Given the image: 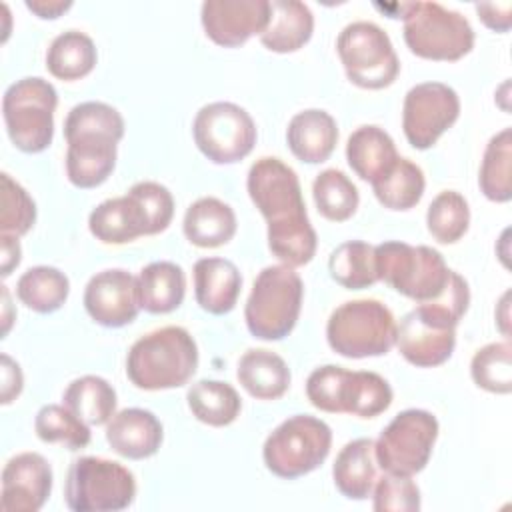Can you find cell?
Wrapping results in <instances>:
<instances>
[{"instance_id": "cell-21", "label": "cell", "mask_w": 512, "mask_h": 512, "mask_svg": "<svg viewBox=\"0 0 512 512\" xmlns=\"http://www.w3.org/2000/svg\"><path fill=\"white\" fill-rule=\"evenodd\" d=\"M290 152L306 162L318 164L330 158L338 142L336 120L320 108H308L292 116L286 130Z\"/></svg>"}, {"instance_id": "cell-26", "label": "cell", "mask_w": 512, "mask_h": 512, "mask_svg": "<svg viewBox=\"0 0 512 512\" xmlns=\"http://www.w3.org/2000/svg\"><path fill=\"white\" fill-rule=\"evenodd\" d=\"M236 378L258 400H276L290 386V368L282 356L266 348H252L238 360Z\"/></svg>"}, {"instance_id": "cell-46", "label": "cell", "mask_w": 512, "mask_h": 512, "mask_svg": "<svg viewBox=\"0 0 512 512\" xmlns=\"http://www.w3.org/2000/svg\"><path fill=\"white\" fill-rule=\"evenodd\" d=\"M2 276H10L12 270L20 264V242L18 236H10V234H2Z\"/></svg>"}, {"instance_id": "cell-6", "label": "cell", "mask_w": 512, "mask_h": 512, "mask_svg": "<svg viewBox=\"0 0 512 512\" xmlns=\"http://www.w3.org/2000/svg\"><path fill=\"white\" fill-rule=\"evenodd\" d=\"M374 256L378 280L418 304L438 298L452 274L442 254L430 246L388 240L374 246Z\"/></svg>"}, {"instance_id": "cell-22", "label": "cell", "mask_w": 512, "mask_h": 512, "mask_svg": "<svg viewBox=\"0 0 512 512\" xmlns=\"http://www.w3.org/2000/svg\"><path fill=\"white\" fill-rule=\"evenodd\" d=\"M242 276L226 258H200L194 264V296L202 310L228 314L238 300Z\"/></svg>"}, {"instance_id": "cell-4", "label": "cell", "mask_w": 512, "mask_h": 512, "mask_svg": "<svg viewBox=\"0 0 512 512\" xmlns=\"http://www.w3.org/2000/svg\"><path fill=\"white\" fill-rule=\"evenodd\" d=\"M304 284L292 266H266L254 280L244 318L252 336L260 340L286 338L300 316Z\"/></svg>"}, {"instance_id": "cell-20", "label": "cell", "mask_w": 512, "mask_h": 512, "mask_svg": "<svg viewBox=\"0 0 512 512\" xmlns=\"http://www.w3.org/2000/svg\"><path fill=\"white\" fill-rule=\"evenodd\" d=\"M164 432L160 420L144 408H124L116 412L106 426L110 448L130 460L150 458L158 452Z\"/></svg>"}, {"instance_id": "cell-38", "label": "cell", "mask_w": 512, "mask_h": 512, "mask_svg": "<svg viewBox=\"0 0 512 512\" xmlns=\"http://www.w3.org/2000/svg\"><path fill=\"white\" fill-rule=\"evenodd\" d=\"M470 224L466 198L456 190H442L428 206L426 226L434 240L442 244L458 242Z\"/></svg>"}, {"instance_id": "cell-40", "label": "cell", "mask_w": 512, "mask_h": 512, "mask_svg": "<svg viewBox=\"0 0 512 512\" xmlns=\"http://www.w3.org/2000/svg\"><path fill=\"white\" fill-rule=\"evenodd\" d=\"M470 374L478 388L508 394L512 390V346L510 342H492L482 346L470 362Z\"/></svg>"}, {"instance_id": "cell-5", "label": "cell", "mask_w": 512, "mask_h": 512, "mask_svg": "<svg viewBox=\"0 0 512 512\" xmlns=\"http://www.w3.org/2000/svg\"><path fill=\"white\" fill-rule=\"evenodd\" d=\"M404 42L412 54L426 60H460L474 48V30L466 16L438 2L400 4Z\"/></svg>"}, {"instance_id": "cell-34", "label": "cell", "mask_w": 512, "mask_h": 512, "mask_svg": "<svg viewBox=\"0 0 512 512\" xmlns=\"http://www.w3.org/2000/svg\"><path fill=\"white\" fill-rule=\"evenodd\" d=\"M70 282L64 272L54 266L28 268L16 282V296L34 312H56L68 298Z\"/></svg>"}, {"instance_id": "cell-23", "label": "cell", "mask_w": 512, "mask_h": 512, "mask_svg": "<svg viewBox=\"0 0 512 512\" xmlns=\"http://www.w3.org/2000/svg\"><path fill=\"white\" fill-rule=\"evenodd\" d=\"M314 30L312 10L298 0H272L270 20L260 34V42L278 54L296 52L302 48Z\"/></svg>"}, {"instance_id": "cell-1", "label": "cell", "mask_w": 512, "mask_h": 512, "mask_svg": "<svg viewBox=\"0 0 512 512\" xmlns=\"http://www.w3.org/2000/svg\"><path fill=\"white\" fill-rule=\"evenodd\" d=\"M124 136L122 114L104 102H80L64 120L66 176L78 188L100 186L116 166V146Z\"/></svg>"}, {"instance_id": "cell-42", "label": "cell", "mask_w": 512, "mask_h": 512, "mask_svg": "<svg viewBox=\"0 0 512 512\" xmlns=\"http://www.w3.org/2000/svg\"><path fill=\"white\" fill-rule=\"evenodd\" d=\"M376 512H416L420 510V488L412 476L384 472L376 478L374 488Z\"/></svg>"}, {"instance_id": "cell-24", "label": "cell", "mask_w": 512, "mask_h": 512, "mask_svg": "<svg viewBox=\"0 0 512 512\" xmlns=\"http://www.w3.org/2000/svg\"><path fill=\"white\" fill-rule=\"evenodd\" d=\"M88 228L104 244H126L146 236V218L138 202L124 194L100 202L88 216Z\"/></svg>"}, {"instance_id": "cell-43", "label": "cell", "mask_w": 512, "mask_h": 512, "mask_svg": "<svg viewBox=\"0 0 512 512\" xmlns=\"http://www.w3.org/2000/svg\"><path fill=\"white\" fill-rule=\"evenodd\" d=\"M128 194L138 202L146 218V236L164 232L174 216V198L166 186L160 182L144 180L136 182Z\"/></svg>"}, {"instance_id": "cell-17", "label": "cell", "mask_w": 512, "mask_h": 512, "mask_svg": "<svg viewBox=\"0 0 512 512\" xmlns=\"http://www.w3.org/2000/svg\"><path fill=\"white\" fill-rule=\"evenodd\" d=\"M84 308L100 326L120 328L130 324L140 310L136 276L122 268L94 274L84 288Z\"/></svg>"}, {"instance_id": "cell-37", "label": "cell", "mask_w": 512, "mask_h": 512, "mask_svg": "<svg viewBox=\"0 0 512 512\" xmlns=\"http://www.w3.org/2000/svg\"><path fill=\"white\" fill-rule=\"evenodd\" d=\"M312 196L316 202L318 212L332 222H344L348 220L360 202L358 188L354 182L336 168L322 170L314 184H312Z\"/></svg>"}, {"instance_id": "cell-19", "label": "cell", "mask_w": 512, "mask_h": 512, "mask_svg": "<svg viewBox=\"0 0 512 512\" xmlns=\"http://www.w3.org/2000/svg\"><path fill=\"white\" fill-rule=\"evenodd\" d=\"M52 492V468L38 452L12 456L2 470L0 506L6 512H38Z\"/></svg>"}, {"instance_id": "cell-8", "label": "cell", "mask_w": 512, "mask_h": 512, "mask_svg": "<svg viewBox=\"0 0 512 512\" xmlns=\"http://www.w3.org/2000/svg\"><path fill=\"white\" fill-rule=\"evenodd\" d=\"M326 338L330 348L346 358L382 356L396 342V320L378 300H350L330 314Z\"/></svg>"}, {"instance_id": "cell-15", "label": "cell", "mask_w": 512, "mask_h": 512, "mask_svg": "<svg viewBox=\"0 0 512 512\" xmlns=\"http://www.w3.org/2000/svg\"><path fill=\"white\" fill-rule=\"evenodd\" d=\"M456 320L434 302H420L396 326V346L406 362L418 368L444 364L456 346Z\"/></svg>"}, {"instance_id": "cell-16", "label": "cell", "mask_w": 512, "mask_h": 512, "mask_svg": "<svg viewBox=\"0 0 512 512\" xmlns=\"http://www.w3.org/2000/svg\"><path fill=\"white\" fill-rule=\"evenodd\" d=\"M460 98L442 82H422L404 96L402 130L416 150H426L458 120Z\"/></svg>"}, {"instance_id": "cell-9", "label": "cell", "mask_w": 512, "mask_h": 512, "mask_svg": "<svg viewBox=\"0 0 512 512\" xmlns=\"http://www.w3.org/2000/svg\"><path fill=\"white\" fill-rule=\"evenodd\" d=\"M330 426L310 414H294L278 424L266 438L262 458L278 478H300L316 470L330 454Z\"/></svg>"}, {"instance_id": "cell-2", "label": "cell", "mask_w": 512, "mask_h": 512, "mask_svg": "<svg viewBox=\"0 0 512 512\" xmlns=\"http://www.w3.org/2000/svg\"><path fill=\"white\" fill-rule=\"evenodd\" d=\"M196 368L198 346L182 326H164L140 336L126 356V376L142 390L184 386Z\"/></svg>"}, {"instance_id": "cell-33", "label": "cell", "mask_w": 512, "mask_h": 512, "mask_svg": "<svg viewBox=\"0 0 512 512\" xmlns=\"http://www.w3.org/2000/svg\"><path fill=\"white\" fill-rule=\"evenodd\" d=\"M424 172L418 164L408 158L398 156L392 168L372 182L374 196L384 208L390 210H410L424 194Z\"/></svg>"}, {"instance_id": "cell-36", "label": "cell", "mask_w": 512, "mask_h": 512, "mask_svg": "<svg viewBox=\"0 0 512 512\" xmlns=\"http://www.w3.org/2000/svg\"><path fill=\"white\" fill-rule=\"evenodd\" d=\"M512 130L502 128L490 138L480 164L478 184L482 194L492 202H508L512 198Z\"/></svg>"}, {"instance_id": "cell-14", "label": "cell", "mask_w": 512, "mask_h": 512, "mask_svg": "<svg viewBox=\"0 0 512 512\" xmlns=\"http://www.w3.org/2000/svg\"><path fill=\"white\" fill-rule=\"evenodd\" d=\"M192 134L198 150L214 164H234L256 144L252 116L234 102H210L196 112Z\"/></svg>"}, {"instance_id": "cell-47", "label": "cell", "mask_w": 512, "mask_h": 512, "mask_svg": "<svg viewBox=\"0 0 512 512\" xmlns=\"http://www.w3.org/2000/svg\"><path fill=\"white\" fill-rule=\"evenodd\" d=\"M72 6L70 0H26V8L38 18H58Z\"/></svg>"}, {"instance_id": "cell-11", "label": "cell", "mask_w": 512, "mask_h": 512, "mask_svg": "<svg viewBox=\"0 0 512 512\" xmlns=\"http://www.w3.org/2000/svg\"><path fill=\"white\" fill-rule=\"evenodd\" d=\"M246 188L254 206L268 222V234L310 224L300 180L296 172L280 158H258L248 170Z\"/></svg>"}, {"instance_id": "cell-30", "label": "cell", "mask_w": 512, "mask_h": 512, "mask_svg": "<svg viewBox=\"0 0 512 512\" xmlns=\"http://www.w3.org/2000/svg\"><path fill=\"white\" fill-rule=\"evenodd\" d=\"M192 416L208 426L232 424L242 408V400L234 386L220 380H198L186 392Z\"/></svg>"}, {"instance_id": "cell-12", "label": "cell", "mask_w": 512, "mask_h": 512, "mask_svg": "<svg viewBox=\"0 0 512 512\" xmlns=\"http://www.w3.org/2000/svg\"><path fill=\"white\" fill-rule=\"evenodd\" d=\"M336 50L348 80L360 88H386L400 72L388 34L374 22L358 20L344 26L338 34Z\"/></svg>"}, {"instance_id": "cell-13", "label": "cell", "mask_w": 512, "mask_h": 512, "mask_svg": "<svg viewBox=\"0 0 512 512\" xmlns=\"http://www.w3.org/2000/svg\"><path fill=\"white\" fill-rule=\"evenodd\" d=\"M436 438L438 420L432 412L420 408L402 410L374 442L376 464L384 472L414 476L426 468Z\"/></svg>"}, {"instance_id": "cell-7", "label": "cell", "mask_w": 512, "mask_h": 512, "mask_svg": "<svg viewBox=\"0 0 512 512\" xmlns=\"http://www.w3.org/2000/svg\"><path fill=\"white\" fill-rule=\"evenodd\" d=\"M56 106V88L40 76L10 84L2 96V114L12 144L28 154L46 150L54 136Z\"/></svg>"}, {"instance_id": "cell-45", "label": "cell", "mask_w": 512, "mask_h": 512, "mask_svg": "<svg viewBox=\"0 0 512 512\" xmlns=\"http://www.w3.org/2000/svg\"><path fill=\"white\" fill-rule=\"evenodd\" d=\"M22 370L8 354H2V404H10L22 392Z\"/></svg>"}, {"instance_id": "cell-29", "label": "cell", "mask_w": 512, "mask_h": 512, "mask_svg": "<svg viewBox=\"0 0 512 512\" xmlns=\"http://www.w3.org/2000/svg\"><path fill=\"white\" fill-rule=\"evenodd\" d=\"M140 308L150 314H168L176 310L186 292L184 270L168 260L150 262L136 276Z\"/></svg>"}, {"instance_id": "cell-18", "label": "cell", "mask_w": 512, "mask_h": 512, "mask_svg": "<svg viewBox=\"0 0 512 512\" xmlns=\"http://www.w3.org/2000/svg\"><path fill=\"white\" fill-rule=\"evenodd\" d=\"M200 20L212 42L234 48L266 30L270 0H206Z\"/></svg>"}, {"instance_id": "cell-35", "label": "cell", "mask_w": 512, "mask_h": 512, "mask_svg": "<svg viewBox=\"0 0 512 512\" xmlns=\"http://www.w3.org/2000/svg\"><path fill=\"white\" fill-rule=\"evenodd\" d=\"M330 276L348 290H362L378 282L374 246L362 240H348L336 246L328 260Z\"/></svg>"}, {"instance_id": "cell-25", "label": "cell", "mask_w": 512, "mask_h": 512, "mask_svg": "<svg viewBox=\"0 0 512 512\" xmlns=\"http://www.w3.org/2000/svg\"><path fill=\"white\" fill-rule=\"evenodd\" d=\"M182 230L190 244L198 248H218L236 234V214L226 202L204 196L188 206Z\"/></svg>"}, {"instance_id": "cell-27", "label": "cell", "mask_w": 512, "mask_h": 512, "mask_svg": "<svg viewBox=\"0 0 512 512\" xmlns=\"http://www.w3.org/2000/svg\"><path fill=\"white\" fill-rule=\"evenodd\" d=\"M346 160L362 180L372 184L392 168V164L398 160V152L386 130L366 124L348 136Z\"/></svg>"}, {"instance_id": "cell-44", "label": "cell", "mask_w": 512, "mask_h": 512, "mask_svg": "<svg viewBox=\"0 0 512 512\" xmlns=\"http://www.w3.org/2000/svg\"><path fill=\"white\" fill-rule=\"evenodd\" d=\"M476 12H478V18L490 30H494V32H508L510 30L512 2H500V4L482 2V4H476Z\"/></svg>"}, {"instance_id": "cell-32", "label": "cell", "mask_w": 512, "mask_h": 512, "mask_svg": "<svg viewBox=\"0 0 512 512\" xmlns=\"http://www.w3.org/2000/svg\"><path fill=\"white\" fill-rule=\"evenodd\" d=\"M64 406H68L86 424L100 426L116 412V390L100 376L86 374L68 384L64 390Z\"/></svg>"}, {"instance_id": "cell-3", "label": "cell", "mask_w": 512, "mask_h": 512, "mask_svg": "<svg viewBox=\"0 0 512 512\" xmlns=\"http://www.w3.org/2000/svg\"><path fill=\"white\" fill-rule=\"evenodd\" d=\"M306 396L322 412H346L360 418H374L392 404V388L380 374L346 370L336 364L312 370L306 380Z\"/></svg>"}, {"instance_id": "cell-28", "label": "cell", "mask_w": 512, "mask_h": 512, "mask_svg": "<svg viewBox=\"0 0 512 512\" xmlns=\"http://www.w3.org/2000/svg\"><path fill=\"white\" fill-rule=\"evenodd\" d=\"M332 478L338 492L350 500H364L372 494L376 482L374 440L356 438L336 456Z\"/></svg>"}, {"instance_id": "cell-41", "label": "cell", "mask_w": 512, "mask_h": 512, "mask_svg": "<svg viewBox=\"0 0 512 512\" xmlns=\"http://www.w3.org/2000/svg\"><path fill=\"white\" fill-rule=\"evenodd\" d=\"M0 192H2L0 234L24 236L36 222V204H34V200L6 172L0 174Z\"/></svg>"}, {"instance_id": "cell-10", "label": "cell", "mask_w": 512, "mask_h": 512, "mask_svg": "<svg viewBox=\"0 0 512 512\" xmlns=\"http://www.w3.org/2000/svg\"><path fill=\"white\" fill-rule=\"evenodd\" d=\"M136 498L134 474L120 462L82 456L70 464L64 488L66 506L74 512H118Z\"/></svg>"}, {"instance_id": "cell-31", "label": "cell", "mask_w": 512, "mask_h": 512, "mask_svg": "<svg viewBox=\"0 0 512 512\" xmlns=\"http://www.w3.org/2000/svg\"><path fill=\"white\" fill-rule=\"evenodd\" d=\"M98 52L92 38L80 30L58 34L46 52V68L54 78L78 80L92 72Z\"/></svg>"}, {"instance_id": "cell-39", "label": "cell", "mask_w": 512, "mask_h": 512, "mask_svg": "<svg viewBox=\"0 0 512 512\" xmlns=\"http://www.w3.org/2000/svg\"><path fill=\"white\" fill-rule=\"evenodd\" d=\"M34 430L42 442H62L68 450L90 444V428L64 404H46L34 418Z\"/></svg>"}]
</instances>
